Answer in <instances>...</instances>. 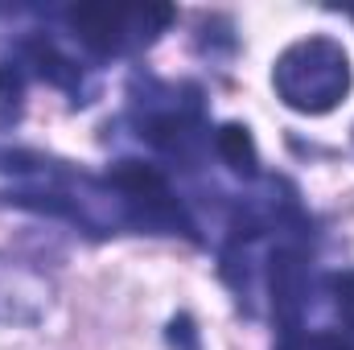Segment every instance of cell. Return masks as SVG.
Masks as SVG:
<instances>
[{
    "label": "cell",
    "mask_w": 354,
    "mask_h": 350,
    "mask_svg": "<svg viewBox=\"0 0 354 350\" xmlns=\"http://www.w3.org/2000/svg\"><path fill=\"white\" fill-rule=\"evenodd\" d=\"M174 21L169 4H79L66 12V25L91 54H124L153 46L157 33Z\"/></svg>",
    "instance_id": "obj_2"
},
{
    "label": "cell",
    "mask_w": 354,
    "mask_h": 350,
    "mask_svg": "<svg viewBox=\"0 0 354 350\" xmlns=\"http://www.w3.org/2000/svg\"><path fill=\"white\" fill-rule=\"evenodd\" d=\"M21 95H25L21 62H0V111L17 116V111H21Z\"/></svg>",
    "instance_id": "obj_8"
},
{
    "label": "cell",
    "mask_w": 354,
    "mask_h": 350,
    "mask_svg": "<svg viewBox=\"0 0 354 350\" xmlns=\"http://www.w3.org/2000/svg\"><path fill=\"white\" fill-rule=\"evenodd\" d=\"M214 153L235 169L239 177H256L260 174V153H256V140L243 124H223L214 132Z\"/></svg>",
    "instance_id": "obj_5"
},
{
    "label": "cell",
    "mask_w": 354,
    "mask_h": 350,
    "mask_svg": "<svg viewBox=\"0 0 354 350\" xmlns=\"http://www.w3.org/2000/svg\"><path fill=\"white\" fill-rule=\"evenodd\" d=\"M46 309H50V284L17 260H0V322L33 326Z\"/></svg>",
    "instance_id": "obj_3"
},
{
    "label": "cell",
    "mask_w": 354,
    "mask_h": 350,
    "mask_svg": "<svg viewBox=\"0 0 354 350\" xmlns=\"http://www.w3.org/2000/svg\"><path fill=\"white\" fill-rule=\"evenodd\" d=\"M280 350H354V338L330 330H288L280 338Z\"/></svg>",
    "instance_id": "obj_6"
},
{
    "label": "cell",
    "mask_w": 354,
    "mask_h": 350,
    "mask_svg": "<svg viewBox=\"0 0 354 350\" xmlns=\"http://www.w3.org/2000/svg\"><path fill=\"white\" fill-rule=\"evenodd\" d=\"M21 54H25V62L21 66H33V75L37 79H46V83H54V87L71 91V95H83V71H79V62L75 58H66L46 33H37V37H29L25 46H21Z\"/></svg>",
    "instance_id": "obj_4"
},
{
    "label": "cell",
    "mask_w": 354,
    "mask_h": 350,
    "mask_svg": "<svg viewBox=\"0 0 354 350\" xmlns=\"http://www.w3.org/2000/svg\"><path fill=\"white\" fill-rule=\"evenodd\" d=\"M351 17H354V8H351Z\"/></svg>",
    "instance_id": "obj_9"
},
{
    "label": "cell",
    "mask_w": 354,
    "mask_h": 350,
    "mask_svg": "<svg viewBox=\"0 0 354 350\" xmlns=\"http://www.w3.org/2000/svg\"><path fill=\"white\" fill-rule=\"evenodd\" d=\"M326 293H330V301H334L338 322L354 334V272H334V276L326 280Z\"/></svg>",
    "instance_id": "obj_7"
},
{
    "label": "cell",
    "mask_w": 354,
    "mask_h": 350,
    "mask_svg": "<svg viewBox=\"0 0 354 350\" xmlns=\"http://www.w3.org/2000/svg\"><path fill=\"white\" fill-rule=\"evenodd\" d=\"M351 83V58H346L342 42H334V37H301L272 66L276 95L284 99V107H292L301 116L334 111L346 99Z\"/></svg>",
    "instance_id": "obj_1"
}]
</instances>
